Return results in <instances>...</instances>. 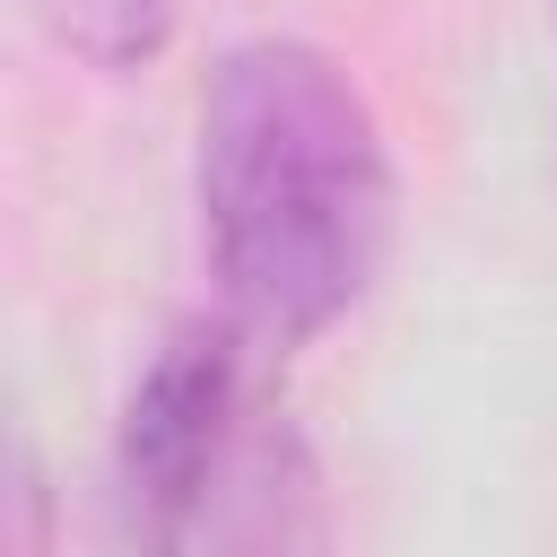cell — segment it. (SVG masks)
I'll use <instances>...</instances> for the list:
<instances>
[{"mask_svg":"<svg viewBox=\"0 0 557 557\" xmlns=\"http://www.w3.org/2000/svg\"><path fill=\"white\" fill-rule=\"evenodd\" d=\"M200 235L226 313L296 348L357 313L392 244V157L357 78L296 35L218 52L200 87Z\"/></svg>","mask_w":557,"mask_h":557,"instance_id":"1","label":"cell"},{"mask_svg":"<svg viewBox=\"0 0 557 557\" xmlns=\"http://www.w3.org/2000/svg\"><path fill=\"white\" fill-rule=\"evenodd\" d=\"M113 496L131 557H331V496L305 426L261 383V339L183 322L131 383Z\"/></svg>","mask_w":557,"mask_h":557,"instance_id":"2","label":"cell"},{"mask_svg":"<svg viewBox=\"0 0 557 557\" xmlns=\"http://www.w3.org/2000/svg\"><path fill=\"white\" fill-rule=\"evenodd\" d=\"M26 17L87 70L122 78V70H148L174 35V0H26Z\"/></svg>","mask_w":557,"mask_h":557,"instance_id":"3","label":"cell"},{"mask_svg":"<svg viewBox=\"0 0 557 557\" xmlns=\"http://www.w3.org/2000/svg\"><path fill=\"white\" fill-rule=\"evenodd\" d=\"M17 557H44V470L17 444Z\"/></svg>","mask_w":557,"mask_h":557,"instance_id":"4","label":"cell"}]
</instances>
